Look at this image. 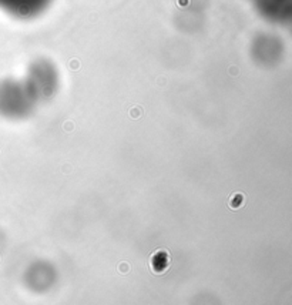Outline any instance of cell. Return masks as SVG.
I'll list each match as a JSON object with an SVG mask.
<instances>
[{"label":"cell","mask_w":292,"mask_h":305,"mask_svg":"<svg viewBox=\"0 0 292 305\" xmlns=\"http://www.w3.org/2000/svg\"><path fill=\"white\" fill-rule=\"evenodd\" d=\"M39 104L24 80H6L0 83V114L7 119H26Z\"/></svg>","instance_id":"6da1fadb"},{"label":"cell","mask_w":292,"mask_h":305,"mask_svg":"<svg viewBox=\"0 0 292 305\" xmlns=\"http://www.w3.org/2000/svg\"><path fill=\"white\" fill-rule=\"evenodd\" d=\"M24 81L39 103L51 100L60 88V76L56 66L43 59L36 60L29 67Z\"/></svg>","instance_id":"7a4b0ae2"},{"label":"cell","mask_w":292,"mask_h":305,"mask_svg":"<svg viewBox=\"0 0 292 305\" xmlns=\"http://www.w3.org/2000/svg\"><path fill=\"white\" fill-rule=\"evenodd\" d=\"M51 0H0V9L19 19H30L50 4Z\"/></svg>","instance_id":"3957f363"}]
</instances>
